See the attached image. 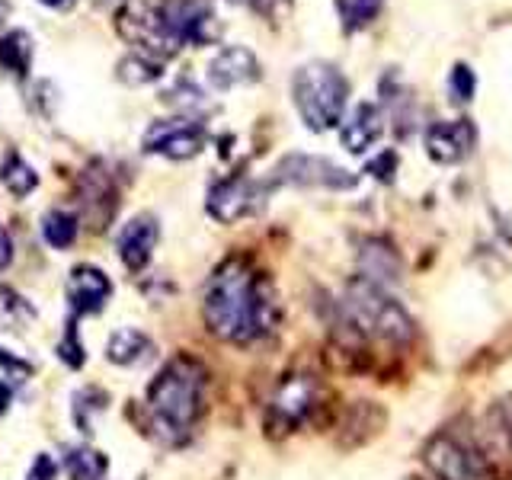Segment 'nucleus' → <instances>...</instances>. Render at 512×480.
Wrapping results in <instances>:
<instances>
[{"instance_id": "nucleus-10", "label": "nucleus", "mask_w": 512, "mask_h": 480, "mask_svg": "<svg viewBox=\"0 0 512 480\" xmlns=\"http://www.w3.org/2000/svg\"><path fill=\"white\" fill-rule=\"evenodd\" d=\"M276 183H292V186H317V189H352L356 186V173L346 167L333 164L327 157H311V154H288L279 160V167L272 170L269 186Z\"/></svg>"}, {"instance_id": "nucleus-13", "label": "nucleus", "mask_w": 512, "mask_h": 480, "mask_svg": "<svg viewBox=\"0 0 512 480\" xmlns=\"http://www.w3.org/2000/svg\"><path fill=\"white\" fill-rule=\"evenodd\" d=\"M260 61L244 45H231V48H221V52L212 58L208 64V84L215 90H234V87H244L260 80Z\"/></svg>"}, {"instance_id": "nucleus-14", "label": "nucleus", "mask_w": 512, "mask_h": 480, "mask_svg": "<svg viewBox=\"0 0 512 480\" xmlns=\"http://www.w3.org/2000/svg\"><path fill=\"white\" fill-rule=\"evenodd\" d=\"M157 240H160V224L154 215H135L132 221L125 224L119 231V260L125 269L141 272L144 266L151 263V256L157 250Z\"/></svg>"}, {"instance_id": "nucleus-32", "label": "nucleus", "mask_w": 512, "mask_h": 480, "mask_svg": "<svg viewBox=\"0 0 512 480\" xmlns=\"http://www.w3.org/2000/svg\"><path fill=\"white\" fill-rule=\"evenodd\" d=\"M7 407H10V388L0 384V413H7Z\"/></svg>"}, {"instance_id": "nucleus-29", "label": "nucleus", "mask_w": 512, "mask_h": 480, "mask_svg": "<svg viewBox=\"0 0 512 480\" xmlns=\"http://www.w3.org/2000/svg\"><path fill=\"white\" fill-rule=\"evenodd\" d=\"M0 365H4V372L7 375H32V365L29 362H23V359H13L7 349H0Z\"/></svg>"}, {"instance_id": "nucleus-19", "label": "nucleus", "mask_w": 512, "mask_h": 480, "mask_svg": "<svg viewBox=\"0 0 512 480\" xmlns=\"http://www.w3.org/2000/svg\"><path fill=\"white\" fill-rule=\"evenodd\" d=\"M64 468H68L71 480H103L109 471V458L103 452H96L90 445L71 448L68 458H64Z\"/></svg>"}, {"instance_id": "nucleus-7", "label": "nucleus", "mask_w": 512, "mask_h": 480, "mask_svg": "<svg viewBox=\"0 0 512 480\" xmlns=\"http://www.w3.org/2000/svg\"><path fill=\"white\" fill-rule=\"evenodd\" d=\"M423 461L436 480H490V461L480 452V445L452 429L429 439L423 448Z\"/></svg>"}, {"instance_id": "nucleus-22", "label": "nucleus", "mask_w": 512, "mask_h": 480, "mask_svg": "<svg viewBox=\"0 0 512 480\" xmlns=\"http://www.w3.org/2000/svg\"><path fill=\"white\" fill-rule=\"evenodd\" d=\"M381 4L384 0H336V13H340L346 32H356L375 20Z\"/></svg>"}, {"instance_id": "nucleus-6", "label": "nucleus", "mask_w": 512, "mask_h": 480, "mask_svg": "<svg viewBox=\"0 0 512 480\" xmlns=\"http://www.w3.org/2000/svg\"><path fill=\"white\" fill-rule=\"evenodd\" d=\"M317 404H320V384L314 375L308 372L285 375L266 404L263 423L269 429V436H288V432L301 429L314 416Z\"/></svg>"}, {"instance_id": "nucleus-20", "label": "nucleus", "mask_w": 512, "mask_h": 480, "mask_svg": "<svg viewBox=\"0 0 512 480\" xmlns=\"http://www.w3.org/2000/svg\"><path fill=\"white\" fill-rule=\"evenodd\" d=\"M0 183H4L16 199H26L29 192L39 186V173L32 170L20 154L10 151L4 164H0Z\"/></svg>"}, {"instance_id": "nucleus-21", "label": "nucleus", "mask_w": 512, "mask_h": 480, "mask_svg": "<svg viewBox=\"0 0 512 480\" xmlns=\"http://www.w3.org/2000/svg\"><path fill=\"white\" fill-rule=\"evenodd\" d=\"M77 215L71 212H61V208H55V212H48L42 218V237L45 244H52L55 250H68L74 240H77Z\"/></svg>"}, {"instance_id": "nucleus-16", "label": "nucleus", "mask_w": 512, "mask_h": 480, "mask_svg": "<svg viewBox=\"0 0 512 480\" xmlns=\"http://www.w3.org/2000/svg\"><path fill=\"white\" fill-rule=\"evenodd\" d=\"M154 356V343L138 327H119L106 343V359L112 365H141Z\"/></svg>"}, {"instance_id": "nucleus-15", "label": "nucleus", "mask_w": 512, "mask_h": 480, "mask_svg": "<svg viewBox=\"0 0 512 480\" xmlns=\"http://www.w3.org/2000/svg\"><path fill=\"white\" fill-rule=\"evenodd\" d=\"M381 135H384V116L375 103H356L349 109V116H343L340 141L349 154L372 151Z\"/></svg>"}, {"instance_id": "nucleus-3", "label": "nucleus", "mask_w": 512, "mask_h": 480, "mask_svg": "<svg viewBox=\"0 0 512 480\" xmlns=\"http://www.w3.org/2000/svg\"><path fill=\"white\" fill-rule=\"evenodd\" d=\"M208 372L196 356H173L148 384V413L157 436L183 442L205 413Z\"/></svg>"}, {"instance_id": "nucleus-4", "label": "nucleus", "mask_w": 512, "mask_h": 480, "mask_svg": "<svg viewBox=\"0 0 512 480\" xmlns=\"http://www.w3.org/2000/svg\"><path fill=\"white\" fill-rule=\"evenodd\" d=\"M340 317L346 330H352L365 343H384V346H407L413 340V317L404 311L388 288L356 276L343 292Z\"/></svg>"}, {"instance_id": "nucleus-11", "label": "nucleus", "mask_w": 512, "mask_h": 480, "mask_svg": "<svg viewBox=\"0 0 512 480\" xmlns=\"http://www.w3.org/2000/svg\"><path fill=\"white\" fill-rule=\"evenodd\" d=\"M426 154L442 167H455L461 160H468L474 144H477V128L471 119H448V122H432L426 128Z\"/></svg>"}, {"instance_id": "nucleus-28", "label": "nucleus", "mask_w": 512, "mask_h": 480, "mask_svg": "<svg viewBox=\"0 0 512 480\" xmlns=\"http://www.w3.org/2000/svg\"><path fill=\"white\" fill-rule=\"evenodd\" d=\"M58 477V464L52 455H36V461H32L29 468V477L26 480H55Z\"/></svg>"}, {"instance_id": "nucleus-25", "label": "nucleus", "mask_w": 512, "mask_h": 480, "mask_svg": "<svg viewBox=\"0 0 512 480\" xmlns=\"http://www.w3.org/2000/svg\"><path fill=\"white\" fill-rule=\"evenodd\" d=\"M119 77L128 80V84H151V80L160 77V61L148 55H128L119 64Z\"/></svg>"}, {"instance_id": "nucleus-8", "label": "nucleus", "mask_w": 512, "mask_h": 480, "mask_svg": "<svg viewBox=\"0 0 512 480\" xmlns=\"http://www.w3.org/2000/svg\"><path fill=\"white\" fill-rule=\"evenodd\" d=\"M266 192L269 186H263L260 180H253L247 173H231L218 180L212 189H208V199L205 208L208 215L221 224H234L240 218H247L253 212H260L263 202H266Z\"/></svg>"}, {"instance_id": "nucleus-18", "label": "nucleus", "mask_w": 512, "mask_h": 480, "mask_svg": "<svg viewBox=\"0 0 512 480\" xmlns=\"http://www.w3.org/2000/svg\"><path fill=\"white\" fill-rule=\"evenodd\" d=\"M32 64V39L26 32H7L0 36V71H10L16 77H26Z\"/></svg>"}, {"instance_id": "nucleus-1", "label": "nucleus", "mask_w": 512, "mask_h": 480, "mask_svg": "<svg viewBox=\"0 0 512 480\" xmlns=\"http://www.w3.org/2000/svg\"><path fill=\"white\" fill-rule=\"evenodd\" d=\"M202 317L208 333L234 346L260 343L279 327L276 285L247 256H228L212 276L202 295Z\"/></svg>"}, {"instance_id": "nucleus-30", "label": "nucleus", "mask_w": 512, "mask_h": 480, "mask_svg": "<svg viewBox=\"0 0 512 480\" xmlns=\"http://www.w3.org/2000/svg\"><path fill=\"white\" fill-rule=\"evenodd\" d=\"M10 263H13V240H10L4 224H0V272H4Z\"/></svg>"}, {"instance_id": "nucleus-23", "label": "nucleus", "mask_w": 512, "mask_h": 480, "mask_svg": "<svg viewBox=\"0 0 512 480\" xmlns=\"http://www.w3.org/2000/svg\"><path fill=\"white\" fill-rule=\"evenodd\" d=\"M36 317V311L13 292V288H0V327L4 330H20L23 324Z\"/></svg>"}, {"instance_id": "nucleus-5", "label": "nucleus", "mask_w": 512, "mask_h": 480, "mask_svg": "<svg viewBox=\"0 0 512 480\" xmlns=\"http://www.w3.org/2000/svg\"><path fill=\"white\" fill-rule=\"evenodd\" d=\"M292 96L301 122L311 132H330L343 125V112L349 100V80L330 61H308L292 77Z\"/></svg>"}, {"instance_id": "nucleus-17", "label": "nucleus", "mask_w": 512, "mask_h": 480, "mask_svg": "<svg viewBox=\"0 0 512 480\" xmlns=\"http://www.w3.org/2000/svg\"><path fill=\"white\" fill-rule=\"evenodd\" d=\"M362 276L372 279L378 285L388 288V282L400 279V260L391 244H384V240H368L362 247Z\"/></svg>"}, {"instance_id": "nucleus-9", "label": "nucleus", "mask_w": 512, "mask_h": 480, "mask_svg": "<svg viewBox=\"0 0 512 480\" xmlns=\"http://www.w3.org/2000/svg\"><path fill=\"white\" fill-rule=\"evenodd\" d=\"M205 144H208V128L186 116L157 119L141 138L144 154H157L167 160H192L205 151Z\"/></svg>"}, {"instance_id": "nucleus-2", "label": "nucleus", "mask_w": 512, "mask_h": 480, "mask_svg": "<svg viewBox=\"0 0 512 480\" xmlns=\"http://www.w3.org/2000/svg\"><path fill=\"white\" fill-rule=\"evenodd\" d=\"M116 26L138 55L154 61L173 58L183 45L215 42L221 32L208 0H125Z\"/></svg>"}, {"instance_id": "nucleus-26", "label": "nucleus", "mask_w": 512, "mask_h": 480, "mask_svg": "<svg viewBox=\"0 0 512 480\" xmlns=\"http://www.w3.org/2000/svg\"><path fill=\"white\" fill-rule=\"evenodd\" d=\"M474 87H477V77H474V71L468 68V64H455L452 74H448V93H452V100H455L458 106L471 103Z\"/></svg>"}, {"instance_id": "nucleus-34", "label": "nucleus", "mask_w": 512, "mask_h": 480, "mask_svg": "<svg viewBox=\"0 0 512 480\" xmlns=\"http://www.w3.org/2000/svg\"><path fill=\"white\" fill-rule=\"evenodd\" d=\"M407 480H420V477H407Z\"/></svg>"}, {"instance_id": "nucleus-27", "label": "nucleus", "mask_w": 512, "mask_h": 480, "mask_svg": "<svg viewBox=\"0 0 512 480\" xmlns=\"http://www.w3.org/2000/svg\"><path fill=\"white\" fill-rule=\"evenodd\" d=\"M58 359L68 365V368H84L87 356H84V343H80L77 327H74V317L68 320V330H64L61 343H58Z\"/></svg>"}, {"instance_id": "nucleus-12", "label": "nucleus", "mask_w": 512, "mask_h": 480, "mask_svg": "<svg viewBox=\"0 0 512 480\" xmlns=\"http://www.w3.org/2000/svg\"><path fill=\"white\" fill-rule=\"evenodd\" d=\"M112 298V279L103 269H96L90 263L74 266L71 279H68V301H71V314L84 317L96 314L106 308V301Z\"/></svg>"}, {"instance_id": "nucleus-24", "label": "nucleus", "mask_w": 512, "mask_h": 480, "mask_svg": "<svg viewBox=\"0 0 512 480\" xmlns=\"http://www.w3.org/2000/svg\"><path fill=\"white\" fill-rule=\"evenodd\" d=\"M106 394L100 388H84V391H77L74 394V423L77 429L84 432V436H90L93 432V420H90V413H100L106 410Z\"/></svg>"}, {"instance_id": "nucleus-31", "label": "nucleus", "mask_w": 512, "mask_h": 480, "mask_svg": "<svg viewBox=\"0 0 512 480\" xmlns=\"http://www.w3.org/2000/svg\"><path fill=\"white\" fill-rule=\"evenodd\" d=\"M39 4H45V7H52V10H71L77 0H39Z\"/></svg>"}, {"instance_id": "nucleus-33", "label": "nucleus", "mask_w": 512, "mask_h": 480, "mask_svg": "<svg viewBox=\"0 0 512 480\" xmlns=\"http://www.w3.org/2000/svg\"><path fill=\"white\" fill-rule=\"evenodd\" d=\"M7 16H10V0H0V26H4Z\"/></svg>"}]
</instances>
